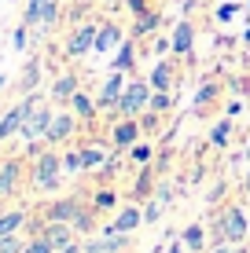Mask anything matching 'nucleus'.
<instances>
[{
    "instance_id": "nucleus-8",
    "label": "nucleus",
    "mask_w": 250,
    "mask_h": 253,
    "mask_svg": "<svg viewBox=\"0 0 250 253\" xmlns=\"http://www.w3.org/2000/svg\"><path fill=\"white\" fill-rule=\"evenodd\" d=\"M81 246H85V253H125L129 250V235L100 228V235H85Z\"/></svg>"
},
{
    "instance_id": "nucleus-47",
    "label": "nucleus",
    "mask_w": 250,
    "mask_h": 253,
    "mask_svg": "<svg viewBox=\"0 0 250 253\" xmlns=\"http://www.w3.org/2000/svg\"><path fill=\"white\" fill-rule=\"evenodd\" d=\"M55 253H85V246H81V239H74L70 246H63V250H55Z\"/></svg>"
},
{
    "instance_id": "nucleus-51",
    "label": "nucleus",
    "mask_w": 250,
    "mask_h": 253,
    "mask_svg": "<svg viewBox=\"0 0 250 253\" xmlns=\"http://www.w3.org/2000/svg\"><path fill=\"white\" fill-rule=\"evenodd\" d=\"M4 84H7V77H4V74H0V92H4Z\"/></svg>"
},
{
    "instance_id": "nucleus-22",
    "label": "nucleus",
    "mask_w": 250,
    "mask_h": 253,
    "mask_svg": "<svg viewBox=\"0 0 250 253\" xmlns=\"http://www.w3.org/2000/svg\"><path fill=\"white\" fill-rule=\"evenodd\" d=\"M92 206H96V213H118L122 209V195L114 191V184H100V191L92 195Z\"/></svg>"
},
{
    "instance_id": "nucleus-48",
    "label": "nucleus",
    "mask_w": 250,
    "mask_h": 253,
    "mask_svg": "<svg viewBox=\"0 0 250 253\" xmlns=\"http://www.w3.org/2000/svg\"><path fill=\"white\" fill-rule=\"evenodd\" d=\"M154 51H158V55H166V51H169V37H158V41H154Z\"/></svg>"
},
{
    "instance_id": "nucleus-29",
    "label": "nucleus",
    "mask_w": 250,
    "mask_h": 253,
    "mask_svg": "<svg viewBox=\"0 0 250 253\" xmlns=\"http://www.w3.org/2000/svg\"><path fill=\"white\" fill-rule=\"evenodd\" d=\"M77 235H96V206H81V213L74 216Z\"/></svg>"
},
{
    "instance_id": "nucleus-15",
    "label": "nucleus",
    "mask_w": 250,
    "mask_h": 253,
    "mask_svg": "<svg viewBox=\"0 0 250 253\" xmlns=\"http://www.w3.org/2000/svg\"><path fill=\"white\" fill-rule=\"evenodd\" d=\"M122 41H125V30H122L114 19L100 22V33H96V55H114V51L122 48Z\"/></svg>"
},
{
    "instance_id": "nucleus-41",
    "label": "nucleus",
    "mask_w": 250,
    "mask_h": 253,
    "mask_svg": "<svg viewBox=\"0 0 250 253\" xmlns=\"http://www.w3.org/2000/svg\"><path fill=\"white\" fill-rule=\"evenodd\" d=\"M140 125H144V132H154V128L162 125V114H154V110H144V114H140Z\"/></svg>"
},
{
    "instance_id": "nucleus-21",
    "label": "nucleus",
    "mask_w": 250,
    "mask_h": 253,
    "mask_svg": "<svg viewBox=\"0 0 250 253\" xmlns=\"http://www.w3.org/2000/svg\"><path fill=\"white\" fill-rule=\"evenodd\" d=\"M110 70H122V74H133L136 70V37L122 41V48H118L114 59H110Z\"/></svg>"
},
{
    "instance_id": "nucleus-20",
    "label": "nucleus",
    "mask_w": 250,
    "mask_h": 253,
    "mask_svg": "<svg viewBox=\"0 0 250 253\" xmlns=\"http://www.w3.org/2000/svg\"><path fill=\"white\" fill-rule=\"evenodd\" d=\"M26 224H30V209H4L0 213V239H7V235H19Z\"/></svg>"
},
{
    "instance_id": "nucleus-53",
    "label": "nucleus",
    "mask_w": 250,
    "mask_h": 253,
    "mask_svg": "<svg viewBox=\"0 0 250 253\" xmlns=\"http://www.w3.org/2000/svg\"><path fill=\"white\" fill-rule=\"evenodd\" d=\"M247 158H250V147H247Z\"/></svg>"
},
{
    "instance_id": "nucleus-6",
    "label": "nucleus",
    "mask_w": 250,
    "mask_h": 253,
    "mask_svg": "<svg viewBox=\"0 0 250 253\" xmlns=\"http://www.w3.org/2000/svg\"><path fill=\"white\" fill-rule=\"evenodd\" d=\"M96 33H100V22H92V19L77 22L70 30V37H66V59H85L89 51H96Z\"/></svg>"
},
{
    "instance_id": "nucleus-9",
    "label": "nucleus",
    "mask_w": 250,
    "mask_h": 253,
    "mask_svg": "<svg viewBox=\"0 0 250 253\" xmlns=\"http://www.w3.org/2000/svg\"><path fill=\"white\" fill-rule=\"evenodd\" d=\"M125 74L122 70H110L107 74V81H103V88L96 92V103H100V110H110L114 114V121H118V103H122V92H125Z\"/></svg>"
},
{
    "instance_id": "nucleus-34",
    "label": "nucleus",
    "mask_w": 250,
    "mask_h": 253,
    "mask_svg": "<svg viewBox=\"0 0 250 253\" xmlns=\"http://www.w3.org/2000/svg\"><path fill=\"white\" fill-rule=\"evenodd\" d=\"M173 107H177V92H154L148 110H154V114H169Z\"/></svg>"
},
{
    "instance_id": "nucleus-1",
    "label": "nucleus",
    "mask_w": 250,
    "mask_h": 253,
    "mask_svg": "<svg viewBox=\"0 0 250 253\" xmlns=\"http://www.w3.org/2000/svg\"><path fill=\"white\" fill-rule=\"evenodd\" d=\"M63 180H66V172H63V151L45 143L37 154H33L30 187L37 191V195H55V191L63 187Z\"/></svg>"
},
{
    "instance_id": "nucleus-2",
    "label": "nucleus",
    "mask_w": 250,
    "mask_h": 253,
    "mask_svg": "<svg viewBox=\"0 0 250 253\" xmlns=\"http://www.w3.org/2000/svg\"><path fill=\"white\" fill-rule=\"evenodd\" d=\"M51 118H55V110H51V99L45 95V99L37 103V107L30 110V118L22 121V128H19V139L26 147H30V154H37L41 147H45V139H48V128H51Z\"/></svg>"
},
{
    "instance_id": "nucleus-45",
    "label": "nucleus",
    "mask_w": 250,
    "mask_h": 253,
    "mask_svg": "<svg viewBox=\"0 0 250 253\" xmlns=\"http://www.w3.org/2000/svg\"><path fill=\"white\" fill-rule=\"evenodd\" d=\"M206 253H236V242H210Z\"/></svg>"
},
{
    "instance_id": "nucleus-46",
    "label": "nucleus",
    "mask_w": 250,
    "mask_h": 253,
    "mask_svg": "<svg viewBox=\"0 0 250 253\" xmlns=\"http://www.w3.org/2000/svg\"><path fill=\"white\" fill-rule=\"evenodd\" d=\"M162 253H188V246H184V242H180V239H173V242H169V246L162 250Z\"/></svg>"
},
{
    "instance_id": "nucleus-14",
    "label": "nucleus",
    "mask_w": 250,
    "mask_h": 253,
    "mask_svg": "<svg viewBox=\"0 0 250 253\" xmlns=\"http://www.w3.org/2000/svg\"><path fill=\"white\" fill-rule=\"evenodd\" d=\"M110 231H122V235H133L136 228H144V209H140V202H129V206H122L114 216H110V224H107Z\"/></svg>"
},
{
    "instance_id": "nucleus-42",
    "label": "nucleus",
    "mask_w": 250,
    "mask_h": 253,
    "mask_svg": "<svg viewBox=\"0 0 250 253\" xmlns=\"http://www.w3.org/2000/svg\"><path fill=\"white\" fill-rule=\"evenodd\" d=\"M213 95H217V84H202V88H199V95H195V107H206V103H210L213 99Z\"/></svg>"
},
{
    "instance_id": "nucleus-32",
    "label": "nucleus",
    "mask_w": 250,
    "mask_h": 253,
    "mask_svg": "<svg viewBox=\"0 0 250 253\" xmlns=\"http://www.w3.org/2000/svg\"><path fill=\"white\" fill-rule=\"evenodd\" d=\"M45 4H48V0H26V7H22V22L30 26V30H33V26H41V15H45Z\"/></svg>"
},
{
    "instance_id": "nucleus-50",
    "label": "nucleus",
    "mask_w": 250,
    "mask_h": 253,
    "mask_svg": "<svg viewBox=\"0 0 250 253\" xmlns=\"http://www.w3.org/2000/svg\"><path fill=\"white\" fill-rule=\"evenodd\" d=\"M236 253H250V250H247V242H243V246H236Z\"/></svg>"
},
{
    "instance_id": "nucleus-24",
    "label": "nucleus",
    "mask_w": 250,
    "mask_h": 253,
    "mask_svg": "<svg viewBox=\"0 0 250 253\" xmlns=\"http://www.w3.org/2000/svg\"><path fill=\"white\" fill-rule=\"evenodd\" d=\"M180 242L188 246V253H206V246H210V239H206V228H202L199 220L188 224V228L180 231Z\"/></svg>"
},
{
    "instance_id": "nucleus-10",
    "label": "nucleus",
    "mask_w": 250,
    "mask_h": 253,
    "mask_svg": "<svg viewBox=\"0 0 250 253\" xmlns=\"http://www.w3.org/2000/svg\"><path fill=\"white\" fill-rule=\"evenodd\" d=\"M140 136H144L140 118H118L114 125H110V147H114V151H129Z\"/></svg>"
},
{
    "instance_id": "nucleus-16",
    "label": "nucleus",
    "mask_w": 250,
    "mask_h": 253,
    "mask_svg": "<svg viewBox=\"0 0 250 253\" xmlns=\"http://www.w3.org/2000/svg\"><path fill=\"white\" fill-rule=\"evenodd\" d=\"M77 88H81V77H77L74 70L55 74V77H51V84H48V99H51V103H70Z\"/></svg>"
},
{
    "instance_id": "nucleus-3",
    "label": "nucleus",
    "mask_w": 250,
    "mask_h": 253,
    "mask_svg": "<svg viewBox=\"0 0 250 253\" xmlns=\"http://www.w3.org/2000/svg\"><path fill=\"white\" fill-rule=\"evenodd\" d=\"M247 213L239 209L236 202H225L217 213V220H213V231H210V242H236V246H243L247 242Z\"/></svg>"
},
{
    "instance_id": "nucleus-40",
    "label": "nucleus",
    "mask_w": 250,
    "mask_h": 253,
    "mask_svg": "<svg viewBox=\"0 0 250 253\" xmlns=\"http://www.w3.org/2000/svg\"><path fill=\"white\" fill-rule=\"evenodd\" d=\"M236 15H239V4H236V0H228V4L217 7V22H232Z\"/></svg>"
},
{
    "instance_id": "nucleus-38",
    "label": "nucleus",
    "mask_w": 250,
    "mask_h": 253,
    "mask_svg": "<svg viewBox=\"0 0 250 253\" xmlns=\"http://www.w3.org/2000/svg\"><path fill=\"white\" fill-rule=\"evenodd\" d=\"M26 253H55V246H51L45 235H30V242H26Z\"/></svg>"
},
{
    "instance_id": "nucleus-4",
    "label": "nucleus",
    "mask_w": 250,
    "mask_h": 253,
    "mask_svg": "<svg viewBox=\"0 0 250 253\" xmlns=\"http://www.w3.org/2000/svg\"><path fill=\"white\" fill-rule=\"evenodd\" d=\"M151 81L148 77H133V81L125 84V92H122V103H118V118H140L144 110L151 107Z\"/></svg>"
},
{
    "instance_id": "nucleus-36",
    "label": "nucleus",
    "mask_w": 250,
    "mask_h": 253,
    "mask_svg": "<svg viewBox=\"0 0 250 253\" xmlns=\"http://www.w3.org/2000/svg\"><path fill=\"white\" fill-rule=\"evenodd\" d=\"M26 242H30V235H7V239H0V253H26Z\"/></svg>"
},
{
    "instance_id": "nucleus-11",
    "label": "nucleus",
    "mask_w": 250,
    "mask_h": 253,
    "mask_svg": "<svg viewBox=\"0 0 250 253\" xmlns=\"http://www.w3.org/2000/svg\"><path fill=\"white\" fill-rule=\"evenodd\" d=\"M81 198H74V195H66V198H51V202L41 206V216L45 220H63V224H74V216L81 213Z\"/></svg>"
},
{
    "instance_id": "nucleus-5",
    "label": "nucleus",
    "mask_w": 250,
    "mask_h": 253,
    "mask_svg": "<svg viewBox=\"0 0 250 253\" xmlns=\"http://www.w3.org/2000/svg\"><path fill=\"white\" fill-rule=\"evenodd\" d=\"M45 99L41 92H26L19 103H15L11 110H4V118H0V143H7V139H15L19 136V128H22V121L30 118V110L37 107V103Z\"/></svg>"
},
{
    "instance_id": "nucleus-33",
    "label": "nucleus",
    "mask_w": 250,
    "mask_h": 253,
    "mask_svg": "<svg viewBox=\"0 0 250 253\" xmlns=\"http://www.w3.org/2000/svg\"><path fill=\"white\" fill-rule=\"evenodd\" d=\"M228 139H232V118H221L217 125L210 128V143L213 147H228Z\"/></svg>"
},
{
    "instance_id": "nucleus-31",
    "label": "nucleus",
    "mask_w": 250,
    "mask_h": 253,
    "mask_svg": "<svg viewBox=\"0 0 250 253\" xmlns=\"http://www.w3.org/2000/svg\"><path fill=\"white\" fill-rule=\"evenodd\" d=\"M166 213H169V206L162 202V198H154V195H151L148 202H144V224H158Z\"/></svg>"
},
{
    "instance_id": "nucleus-28",
    "label": "nucleus",
    "mask_w": 250,
    "mask_h": 253,
    "mask_svg": "<svg viewBox=\"0 0 250 253\" xmlns=\"http://www.w3.org/2000/svg\"><path fill=\"white\" fill-rule=\"evenodd\" d=\"M125 154H129V162H133V165H151V162H154V143H148V139H136Z\"/></svg>"
},
{
    "instance_id": "nucleus-19",
    "label": "nucleus",
    "mask_w": 250,
    "mask_h": 253,
    "mask_svg": "<svg viewBox=\"0 0 250 253\" xmlns=\"http://www.w3.org/2000/svg\"><path fill=\"white\" fill-rule=\"evenodd\" d=\"M66 107H70L74 114L85 121V125H92V121L100 118V103H96V95H89L85 88H77V92H74V99L66 103Z\"/></svg>"
},
{
    "instance_id": "nucleus-30",
    "label": "nucleus",
    "mask_w": 250,
    "mask_h": 253,
    "mask_svg": "<svg viewBox=\"0 0 250 253\" xmlns=\"http://www.w3.org/2000/svg\"><path fill=\"white\" fill-rule=\"evenodd\" d=\"M59 19H63V4H59V0H48L45 15H41V33H51L59 26Z\"/></svg>"
},
{
    "instance_id": "nucleus-39",
    "label": "nucleus",
    "mask_w": 250,
    "mask_h": 253,
    "mask_svg": "<svg viewBox=\"0 0 250 253\" xmlns=\"http://www.w3.org/2000/svg\"><path fill=\"white\" fill-rule=\"evenodd\" d=\"M11 44H15V51H26V44H30V26H26V22H19V26H15V33H11Z\"/></svg>"
},
{
    "instance_id": "nucleus-35",
    "label": "nucleus",
    "mask_w": 250,
    "mask_h": 253,
    "mask_svg": "<svg viewBox=\"0 0 250 253\" xmlns=\"http://www.w3.org/2000/svg\"><path fill=\"white\" fill-rule=\"evenodd\" d=\"M63 172H66V180L70 176H81V154H77V147H70V151H63Z\"/></svg>"
},
{
    "instance_id": "nucleus-52",
    "label": "nucleus",
    "mask_w": 250,
    "mask_h": 253,
    "mask_svg": "<svg viewBox=\"0 0 250 253\" xmlns=\"http://www.w3.org/2000/svg\"><path fill=\"white\" fill-rule=\"evenodd\" d=\"M243 41H247V44H250V30H247V33H243Z\"/></svg>"
},
{
    "instance_id": "nucleus-49",
    "label": "nucleus",
    "mask_w": 250,
    "mask_h": 253,
    "mask_svg": "<svg viewBox=\"0 0 250 253\" xmlns=\"http://www.w3.org/2000/svg\"><path fill=\"white\" fill-rule=\"evenodd\" d=\"M243 191H247V195H250V172H247V180H243Z\"/></svg>"
},
{
    "instance_id": "nucleus-12",
    "label": "nucleus",
    "mask_w": 250,
    "mask_h": 253,
    "mask_svg": "<svg viewBox=\"0 0 250 253\" xmlns=\"http://www.w3.org/2000/svg\"><path fill=\"white\" fill-rule=\"evenodd\" d=\"M33 235H45L55 250H63V246H70L74 239H81V235L74 231V224H63V220H45V224H37Z\"/></svg>"
},
{
    "instance_id": "nucleus-43",
    "label": "nucleus",
    "mask_w": 250,
    "mask_h": 253,
    "mask_svg": "<svg viewBox=\"0 0 250 253\" xmlns=\"http://www.w3.org/2000/svg\"><path fill=\"white\" fill-rule=\"evenodd\" d=\"M154 198H162L166 206H173V184H158L154 187Z\"/></svg>"
},
{
    "instance_id": "nucleus-17",
    "label": "nucleus",
    "mask_w": 250,
    "mask_h": 253,
    "mask_svg": "<svg viewBox=\"0 0 250 253\" xmlns=\"http://www.w3.org/2000/svg\"><path fill=\"white\" fill-rule=\"evenodd\" d=\"M19 184H22V162L4 158V169H0V202H7V198L19 191Z\"/></svg>"
},
{
    "instance_id": "nucleus-37",
    "label": "nucleus",
    "mask_w": 250,
    "mask_h": 253,
    "mask_svg": "<svg viewBox=\"0 0 250 253\" xmlns=\"http://www.w3.org/2000/svg\"><path fill=\"white\" fill-rule=\"evenodd\" d=\"M118 169H122V162H118V154H110V158H107V162H103L100 169H96V172H100L96 180H100V184H110V180L118 176Z\"/></svg>"
},
{
    "instance_id": "nucleus-26",
    "label": "nucleus",
    "mask_w": 250,
    "mask_h": 253,
    "mask_svg": "<svg viewBox=\"0 0 250 253\" xmlns=\"http://www.w3.org/2000/svg\"><path fill=\"white\" fill-rule=\"evenodd\" d=\"M154 195V169L151 165H140V176H136V184H133V202H148V198Z\"/></svg>"
},
{
    "instance_id": "nucleus-18",
    "label": "nucleus",
    "mask_w": 250,
    "mask_h": 253,
    "mask_svg": "<svg viewBox=\"0 0 250 253\" xmlns=\"http://www.w3.org/2000/svg\"><path fill=\"white\" fill-rule=\"evenodd\" d=\"M148 81H151V88H154V92H177V88H173V84H177V70H173V59H158V63L151 66Z\"/></svg>"
},
{
    "instance_id": "nucleus-25",
    "label": "nucleus",
    "mask_w": 250,
    "mask_h": 253,
    "mask_svg": "<svg viewBox=\"0 0 250 253\" xmlns=\"http://www.w3.org/2000/svg\"><path fill=\"white\" fill-rule=\"evenodd\" d=\"M77 154H81V169H85V172L100 169V165L110 158V154H107V147H103V143H85V147H77Z\"/></svg>"
},
{
    "instance_id": "nucleus-7",
    "label": "nucleus",
    "mask_w": 250,
    "mask_h": 253,
    "mask_svg": "<svg viewBox=\"0 0 250 253\" xmlns=\"http://www.w3.org/2000/svg\"><path fill=\"white\" fill-rule=\"evenodd\" d=\"M77 128H81V118H77L70 107H66V110H55L45 143H48V147H63V143H70V139L77 136Z\"/></svg>"
},
{
    "instance_id": "nucleus-44",
    "label": "nucleus",
    "mask_w": 250,
    "mask_h": 253,
    "mask_svg": "<svg viewBox=\"0 0 250 253\" xmlns=\"http://www.w3.org/2000/svg\"><path fill=\"white\" fill-rule=\"evenodd\" d=\"M125 7L133 15H144V11H151V0H125Z\"/></svg>"
},
{
    "instance_id": "nucleus-27",
    "label": "nucleus",
    "mask_w": 250,
    "mask_h": 253,
    "mask_svg": "<svg viewBox=\"0 0 250 253\" xmlns=\"http://www.w3.org/2000/svg\"><path fill=\"white\" fill-rule=\"evenodd\" d=\"M37 84H41V59H26V66H22V74H19L22 95L26 92H37Z\"/></svg>"
},
{
    "instance_id": "nucleus-23",
    "label": "nucleus",
    "mask_w": 250,
    "mask_h": 253,
    "mask_svg": "<svg viewBox=\"0 0 250 253\" xmlns=\"http://www.w3.org/2000/svg\"><path fill=\"white\" fill-rule=\"evenodd\" d=\"M162 26V11L158 7H151V11H144V15H136V22H133V30H129V37H151L154 30Z\"/></svg>"
},
{
    "instance_id": "nucleus-13",
    "label": "nucleus",
    "mask_w": 250,
    "mask_h": 253,
    "mask_svg": "<svg viewBox=\"0 0 250 253\" xmlns=\"http://www.w3.org/2000/svg\"><path fill=\"white\" fill-rule=\"evenodd\" d=\"M192 48H195V26L188 19H180L173 26V33H169V55L188 59V55H192Z\"/></svg>"
}]
</instances>
